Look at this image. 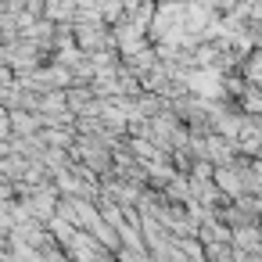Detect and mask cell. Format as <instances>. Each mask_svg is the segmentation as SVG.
<instances>
[{
  "instance_id": "3",
  "label": "cell",
  "mask_w": 262,
  "mask_h": 262,
  "mask_svg": "<svg viewBox=\"0 0 262 262\" xmlns=\"http://www.w3.org/2000/svg\"><path fill=\"white\" fill-rule=\"evenodd\" d=\"M248 79H251V83L258 79V58H255V54L248 58Z\"/></svg>"
},
{
  "instance_id": "4",
  "label": "cell",
  "mask_w": 262,
  "mask_h": 262,
  "mask_svg": "<svg viewBox=\"0 0 262 262\" xmlns=\"http://www.w3.org/2000/svg\"><path fill=\"white\" fill-rule=\"evenodd\" d=\"M8 133V115H0V137Z\"/></svg>"
},
{
  "instance_id": "1",
  "label": "cell",
  "mask_w": 262,
  "mask_h": 262,
  "mask_svg": "<svg viewBox=\"0 0 262 262\" xmlns=\"http://www.w3.org/2000/svg\"><path fill=\"white\" fill-rule=\"evenodd\" d=\"M215 180H219V187L226 190V194H233V198H241V172H233V169H226V165H219L215 169Z\"/></svg>"
},
{
  "instance_id": "2",
  "label": "cell",
  "mask_w": 262,
  "mask_h": 262,
  "mask_svg": "<svg viewBox=\"0 0 262 262\" xmlns=\"http://www.w3.org/2000/svg\"><path fill=\"white\" fill-rule=\"evenodd\" d=\"M15 126H18V129H22V133H36V126H40V122H36V119H29V115H22V112H18V115H15Z\"/></svg>"
}]
</instances>
